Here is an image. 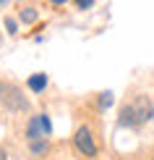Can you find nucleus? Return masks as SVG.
I'll return each instance as SVG.
<instances>
[{"instance_id":"f257e3e1","label":"nucleus","mask_w":154,"mask_h":160,"mask_svg":"<svg viewBox=\"0 0 154 160\" xmlns=\"http://www.w3.org/2000/svg\"><path fill=\"white\" fill-rule=\"evenodd\" d=\"M152 116H154V105L149 102V97H136L133 102H128L120 110V123L136 129V126H144Z\"/></svg>"},{"instance_id":"f03ea898","label":"nucleus","mask_w":154,"mask_h":160,"mask_svg":"<svg viewBox=\"0 0 154 160\" xmlns=\"http://www.w3.org/2000/svg\"><path fill=\"white\" fill-rule=\"evenodd\" d=\"M0 105H5L8 110H29L26 97L18 92V87L0 82Z\"/></svg>"},{"instance_id":"7ed1b4c3","label":"nucleus","mask_w":154,"mask_h":160,"mask_svg":"<svg viewBox=\"0 0 154 160\" xmlns=\"http://www.w3.org/2000/svg\"><path fill=\"white\" fill-rule=\"evenodd\" d=\"M50 131H52V123H50V118H47V116H34V118L29 121L26 137H29V142H37V139H44V137H50Z\"/></svg>"},{"instance_id":"20e7f679","label":"nucleus","mask_w":154,"mask_h":160,"mask_svg":"<svg viewBox=\"0 0 154 160\" xmlns=\"http://www.w3.org/2000/svg\"><path fill=\"white\" fill-rule=\"evenodd\" d=\"M73 142H76L78 152H84V155H89V158H94V155H97V144H94V137H91V131L86 129V126H81V129L76 131Z\"/></svg>"},{"instance_id":"39448f33","label":"nucleus","mask_w":154,"mask_h":160,"mask_svg":"<svg viewBox=\"0 0 154 160\" xmlns=\"http://www.w3.org/2000/svg\"><path fill=\"white\" fill-rule=\"evenodd\" d=\"M44 87H47V76H44V74H34L29 79V89L31 92H42Z\"/></svg>"},{"instance_id":"423d86ee","label":"nucleus","mask_w":154,"mask_h":160,"mask_svg":"<svg viewBox=\"0 0 154 160\" xmlns=\"http://www.w3.org/2000/svg\"><path fill=\"white\" fill-rule=\"evenodd\" d=\"M21 21L34 24V21H37V11H34V8H24V11H21Z\"/></svg>"},{"instance_id":"0eeeda50","label":"nucleus","mask_w":154,"mask_h":160,"mask_svg":"<svg viewBox=\"0 0 154 160\" xmlns=\"http://www.w3.org/2000/svg\"><path fill=\"white\" fill-rule=\"evenodd\" d=\"M110 105H112V92H102V100H99V108H110Z\"/></svg>"},{"instance_id":"6e6552de","label":"nucleus","mask_w":154,"mask_h":160,"mask_svg":"<svg viewBox=\"0 0 154 160\" xmlns=\"http://www.w3.org/2000/svg\"><path fill=\"white\" fill-rule=\"evenodd\" d=\"M31 150H34V152H39V155H42V152L47 150V144H44V142H39V139H37V142L31 144Z\"/></svg>"},{"instance_id":"1a4fd4ad","label":"nucleus","mask_w":154,"mask_h":160,"mask_svg":"<svg viewBox=\"0 0 154 160\" xmlns=\"http://www.w3.org/2000/svg\"><path fill=\"white\" fill-rule=\"evenodd\" d=\"M76 5H78V8H91L94 0H76Z\"/></svg>"},{"instance_id":"9d476101","label":"nucleus","mask_w":154,"mask_h":160,"mask_svg":"<svg viewBox=\"0 0 154 160\" xmlns=\"http://www.w3.org/2000/svg\"><path fill=\"white\" fill-rule=\"evenodd\" d=\"M5 29L13 34V32H16V21H11V18H8V21H5Z\"/></svg>"},{"instance_id":"9b49d317","label":"nucleus","mask_w":154,"mask_h":160,"mask_svg":"<svg viewBox=\"0 0 154 160\" xmlns=\"http://www.w3.org/2000/svg\"><path fill=\"white\" fill-rule=\"evenodd\" d=\"M50 3H55V5H63V3H65V0H50Z\"/></svg>"},{"instance_id":"f8f14e48","label":"nucleus","mask_w":154,"mask_h":160,"mask_svg":"<svg viewBox=\"0 0 154 160\" xmlns=\"http://www.w3.org/2000/svg\"><path fill=\"white\" fill-rule=\"evenodd\" d=\"M0 3H3V0H0Z\"/></svg>"}]
</instances>
